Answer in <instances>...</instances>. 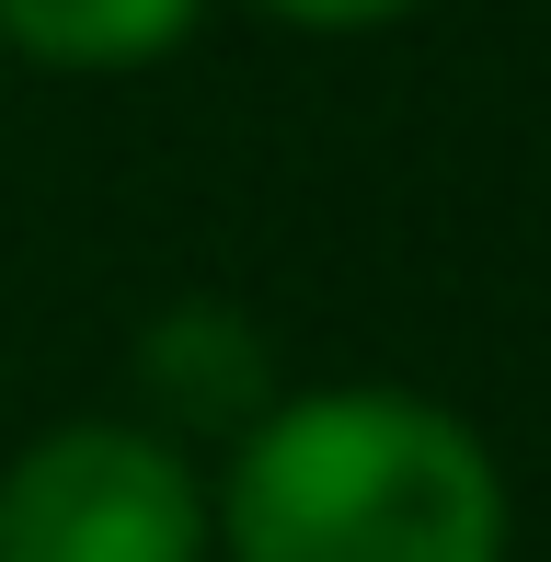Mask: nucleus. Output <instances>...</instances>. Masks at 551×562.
<instances>
[{"label": "nucleus", "mask_w": 551, "mask_h": 562, "mask_svg": "<svg viewBox=\"0 0 551 562\" xmlns=\"http://www.w3.org/2000/svg\"><path fill=\"white\" fill-rule=\"evenodd\" d=\"M195 0H0V46L46 69H149L161 46H184Z\"/></svg>", "instance_id": "nucleus-3"}, {"label": "nucleus", "mask_w": 551, "mask_h": 562, "mask_svg": "<svg viewBox=\"0 0 551 562\" xmlns=\"http://www.w3.org/2000/svg\"><path fill=\"white\" fill-rule=\"evenodd\" d=\"M195 471L127 425H58L0 471V562H195Z\"/></svg>", "instance_id": "nucleus-2"}, {"label": "nucleus", "mask_w": 551, "mask_h": 562, "mask_svg": "<svg viewBox=\"0 0 551 562\" xmlns=\"http://www.w3.org/2000/svg\"><path fill=\"white\" fill-rule=\"evenodd\" d=\"M265 12H288V23H391V12H425V0H265Z\"/></svg>", "instance_id": "nucleus-4"}, {"label": "nucleus", "mask_w": 551, "mask_h": 562, "mask_svg": "<svg viewBox=\"0 0 551 562\" xmlns=\"http://www.w3.org/2000/svg\"><path fill=\"white\" fill-rule=\"evenodd\" d=\"M230 562H506V482L414 391H311L230 459Z\"/></svg>", "instance_id": "nucleus-1"}]
</instances>
